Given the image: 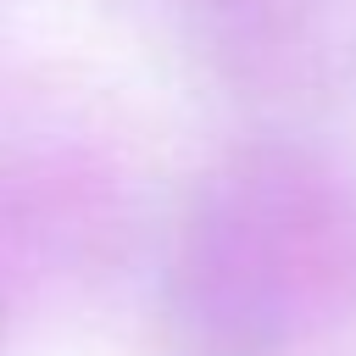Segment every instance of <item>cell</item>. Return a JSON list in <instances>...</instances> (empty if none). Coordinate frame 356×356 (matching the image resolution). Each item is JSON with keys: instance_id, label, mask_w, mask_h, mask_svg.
<instances>
[{"instance_id": "1", "label": "cell", "mask_w": 356, "mask_h": 356, "mask_svg": "<svg viewBox=\"0 0 356 356\" xmlns=\"http://www.w3.org/2000/svg\"><path fill=\"white\" fill-rule=\"evenodd\" d=\"M356 306V189L306 145H245L189 195L172 317L217 356H284Z\"/></svg>"}]
</instances>
